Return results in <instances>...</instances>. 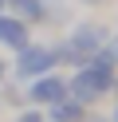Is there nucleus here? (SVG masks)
I'll list each match as a JSON object with an SVG mask.
<instances>
[{
    "instance_id": "1",
    "label": "nucleus",
    "mask_w": 118,
    "mask_h": 122,
    "mask_svg": "<svg viewBox=\"0 0 118 122\" xmlns=\"http://www.w3.org/2000/svg\"><path fill=\"white\" fill-rule=\"evenodd\" d=\"M114 75L110 71H102V67H91V63H83L79 67V75L75 79L67 83V95L75 98V102H94V98H102V95H110V91H114Z\"/></svg>"
},
{
    "instance_id": "2",
    "label": "nucleus",
    "mask_w": 118,
    "mask_h": 122,
    "mask_svg": "<svg viewBox=\"0 0 118 122\" xmlns=\"http://www.w3.org/2000/svg\"><path fill=\"white\" fill-rule=\"evenodd\" d=\"M102 43H106V28L102 24H79L75 32H71V40L63 43V47H55V51H59V59H71V63L83 67Z\"/></svg>"
},
{
    "instance_id": "3",
    "label": "nucleus",
    "mask_w": 118,
    "mask_h": 122,
    "mask_svg": "<svg viewBox=\"0 0 118 122\" xmlns=\"http://www.w3.org/2000/svg\"><path fill=\"white\" fill-rule=\"evenodd\" d=\"M59 63V51L43 47V43H24L16 51V75L20 79H39V75H51V67Z\"/></svg>"
},
{
    "instance_id": "4",
    "label": "nucleus",
    "mask_w": 118,
    "mask_h": 122,
    "mask_svg": "<svg viewBox=\"0 0 118 122\" xmlns=\"http://www.w3.org/2000/svg\"><path fill=\"white\" fill-rule=\"evenodd\" d=\"M28 98L39 106H55L67 98V79H59V75H39L36 83L28 87Z\"/></svg>"
},
{
    "instance_id": "5",
    "label": "nucleus",
    "mask_w": 118,
    "mask_h": 122,
    "mask_svg": "<svg viewBox=\"0 0 118 122\" xmlns=\"http://www.w3.org/2000/svg\"><path fill=\"white\" fill-rule=\"evenodd\" d=\"M0 43L12 51H20L24 43H28V24L16 16H8V12H0Z\"/></svg>"
},
{
    "instance_id": "6",
    "label": "nucleus",
    "mask_w": 118,
    "mask_h": 122,
    "mask_svg": "<svg viewBox=\"0 0 118 122\" xmlns=\"http://www.w3.org/2000/svg\"><path fill=\"white\" fill-rule=\"evenodd\" d=\"M4 4H12L16 8V20H24V24H39L43 20V0H4Z\"/></svg>"
},
{
    "instance_id": "7",
    "label": "nucleus",
    "mask_w": 118,
    "mask_h": 122,
    "mask_svg": "<svg viewBox=\"0 0 118 122\" xmlns=\"http://www.w3.org/2000/svg\"><path fill=\"white\" fill-rule=\"evenodd\" d=\"M47 114H51V122H79V118H83V102H75V98L67 95L63 102H55Z\"/></svg>"
},
{
    "instance_id": "8",
    "label": "nucleus",
    "mask_w": 118,
    "mask_h": 122,
    "mask_svg": "<svg viewBox=\"0 0 118 122\" xmlns=\"http://www.w3.org/2000/svg\"><path fill=\"white\" fill-rule=\"evenodd\" d=\"M16 122H47V114H39V110H24Z\"/></svg>"
},
{
    "instance_id": "9",
    "label": "nucleus",
    "mask_w": 118,
    "mask_h": 122,
    "mask_svg": "<svg viewBox=\"0 0 118 122\" xmlns=\"http://www.w3.org/2000/svg\"><path fill=\"white\" fill-rule=\"evenodd\" d=\"M79 122H110V118H87V114H83V118H79Z\"/></svg>"
},
{
    "instance_id": "10",
    "label": "nucleus",
    "mask_w": 118,
    "mask_h": 122,
    "mask_svg": "<svg viewBox=\"0 0 118 122\" xmlns=\"http://www.w3.org/2000/svg\"><path fill=\"white\" fill-rule=\"evenodd\" d=\"M110 122H118V106H114V114H110Z\"/></svg>"
},
{
    "instance_id": "11",
    "label": "nucleus",
    "mask_w": 118,
    "mask_h": 122,
    "mask_svg": "<svg viewBox=\"0 0 118 122\" xmlns=\"http://www.w3.org/2000/svg\"><path fill=\"white\" fill-rule=\"evenodd\" d=\"M0 12H4V0H0Z\"/></svg>"
},
{
    "instance_id": "12",
    "label": "nucleus",
    "mask_w": 118,
    "mask_h": 122,
    "mask_svg": "<svg viewBox=\"0 0 118 122\" xmlns=\"http://www.w3.org/2000/svg\"><path fill=\"white\" fill-rule=\"evenodd\" d=\"M0 75H4V63H0Z\"/></svg>"
},
{
    "instance_id": "13",
    "label": "nucleus",
    "mask_w": 118,
    "mask_h": 122,
    "mask_svg": "<svg viewBox=\"0 0 118 122\" xmlns=\"http://www.w3.org/2000/svg\"><path fill=\"white\" fill-rule=\"evenodd\" d=\"M114 87H118V83H114Z\"/></svg>"
},
{
    "instance_id": "14",
    "label": "nucleus",
    "mask_w": 118,
    "mask_h": 122,
    "mask_svg": "<svg viewBox=\"0 0 118 122\" xmlns=\"http://www.w3.org/2000/svg\"><path fill=\"white\" fill-rule=\"evenodd\" d=\"M43 4H47V0H43Z\"/></svg>"
}]
</instances>
